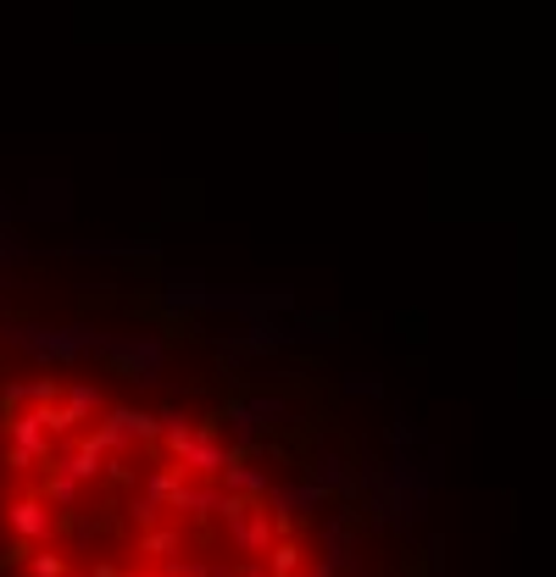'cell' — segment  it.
Returning <instances> with one entry per match:
<instances>
[{"instance_id": "3", "label": "cell", "mask_w": 556, "mask_h": 577, "mask_svg": "<svg viewBox=\"0 0 556 577\" xmlns=\"http://www.w3.org/2000/svg\"><path fill=\"white\" fill-rule=\"evenodd\" d=\"M96 433L112 445V456L123 450V445H134V439H146V445H162V416H146V411H128V406H106L101 411V422H96Z\"/></svg>"}, {"instance_id": "15", "label": "cell", "mask_w": 556, "mask_h": 577, "mask_svg": "<svg viewBox=\"0 0 556 577\" xmlns=\"http://www.w3.org/2000/svg\"><path fill=\"white\" fill-rule=\"evenodd\" d=\"M0 566H7V561H0Z\"/></svg>"}, {"instance_id": "2", "label": "cell", "mask_w": 556, "mask_h": 577, "mask_svg": "<svg viewBox=\"0 0 556 577\" xmlns=\"http://www.w3.org/2000/svg\"><path fill=\"white\" fill-rule=\"evenodd\" d=\"M7 534L23 539V544H56V505L34 489L7 500Z\"/></svg>"}, {"instance_id": "1", "label": "cell", "mask_w": 556, "mask_h": 577, "mask_svg": "<svg viewBox=\"0 0 556 577\" xmlns=\"http://www.w3.org/2000/svg\"><path fill=\"white\" fill-rule=\"evenodd\" d=\"M162 456H173L190 477H223L240 461V450H228L212 422H190L184 411H162Z\"/></svg>"}, {"instance_id": "10", "label": "cell", "mask_w": 556, "mask_h": 577, "mask_svg": "<svg viewBox=\"0 0 556 577\" xmlns=\"http://www.w3.org/2000/svg\"><path fill=\"white\" fill-rule=\"evenodd\" d=\"M23 566H28V577H67V555H56L51 544H34Z\"/></svg>"}, {"instance_id": "12", "label": "cell", "mask_w": 556, "mask_h": 577, "mask_svg": "<svg viewBox=\"0 0 556 577\" xmlns=\"http://www.w3.org/2000/svg\"><path fill=\"white\" fill-rule=\"evenodd\" d=\"M240 577H273L267 566H240Z\"/></svg>"}, {"instance_id": "13", "label": "cell", "mask_w": 556, "mask_h": 577, "mask_svg": "<svg viewBox=\"0 0 556 577\" xmlns=\"http://www.w3.org/2000/svg\"><path fill=\"white\" fill-rule=\"evenodd\" d=\"M162 577H190V572H162Z\"/></svg>"}, {"instance_id": "14", "label": "cell", "mask_w": 556, "mask_h": 577, "mask_svg": "<svg viewBox=\"0 0 556 577\" xmlns=\"http://www.w3.org/2000/svg\"><path fill=\"white\" fill-rule=\"evenodd\" d=\"M128 577H156V572H128Z\"/></svg>"}, {"instance_id": "7", "label": "cell", "mask_w": 556, "mask_h": 577, "mask_svg": "<svg viewBox=\"0 0 556 577\" xmlns=\"http://www.w3.org/2000/svg\"><path fill=\"white\" fill-rule=\"evenodd\" d=\"M62 400H67V411H73L78 422H101V411H106V400H101L96 383H67Z\"/></svg>"}, {"instance_id": "11", "label": "cell", "mask_w": 556, "mask_h": 577, "mask_svg": "<svg viewBox=\"0 0 556 577\" xmlns=\"http://www.w3.org/2000/svg\"><path fill=\"white\" fill-rule=\"evenodd\" d=\"M128 516H134V527H156V522H167V505L151 500V495H139V500L128 505Z\"/></svg>"}, {"instance_id": "6", "label": "cell", "mask_w": 556, "mask_h": 577, "mask_svg": "<svg viewBox=\"0 0 556 577\" xmlns=\"http://www.w3.org/2000/svg\"><path fill=\"white\" fill-rule=\"evenodd\" d=\"M178 550H184V527H173V522L139 527V544H134V555H162V561H173Z\"/></svg>"}, {"instance_id": "8", "label": "cell", "mask_w": 556, "mask_h": 577, "mask_svg": "<svg viewBox=\"0 0 556 577\" xmlns=\"http://www.w3.org/2000/svg\"><path fill=\"white\" fill-rule=\"evenodd\" d=\"M217 484H223V489H235V495H251V500H267V495H273V484H267L262 472H251L245 461H235V466L217 477Z\"/></svg>"}, {"instance_id": "9", "label": "cell", "mask_w": 556, "mask_h": 577, "mask_svg": "<svg viewBox=\"0 0 556 577\" xmlns=\"http://www.w3.org/2000/svg\"><path fill=\"white\" fill-rule=\"evenodd\" d=\"M301 561H306V555H301V544L285 534V539L273 544V555H267V572H273V577H295V572H301Z\"/></svg>"}, {"instance_id": "4", "label": "cell", "mask_w": 556, "mask_h": 577, "mask_svg": "<svg viewBox=\"0 0 556 577\" xmlns=\"http://www.w3.org/2000/svg\"><path fill=\"white\" fill-rule=\"evenodd\" d=\"M56 461L78 477V484H101V477L112 472V445L101 439V433H89V427H84L78 439H67V445H62V456H56Z\"/></svg>"}, {"instance_id": "5", "label": "cell", "mask_w": 556, "mask_h": 577, "mask_svg": "<svg viewBox=\"0 0 556 577\" xmlns=\"http://www.w3.org/2000/svg\"><path fill=\"white\" fill-rule=\"evenodd\" d=\"M34 495H45V500H51L56 511H78V500H84V484H78V477H73L62 461H51V472H45L39 484H34Z\"/></svg>"}]
</instances>
